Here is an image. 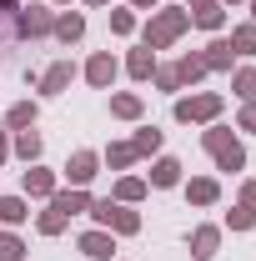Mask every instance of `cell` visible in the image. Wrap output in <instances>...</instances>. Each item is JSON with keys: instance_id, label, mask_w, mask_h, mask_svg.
I'll list each match as a JSON object with an SVG mask.
<instances>
[{"instance_id": "obj_1", "label": "cell", "mask_w": 256, "mask_h": 261, "mask_svg": "<svg viewBox=\"0 0 256 261\" xmlns=\"http://www.w3.org/2000/svg\"><path fill=\"white\" fill-rule=\"evenodd\" d=\"M186 31H191V10H181V5H156L151 20H146V31H141V45H146V50H171Z\"/></svg>"}, {"instance_id": "obj_2", "label": "cell", "mask_w": 256, "mask_h": 261, "mask_svg": "<svg viewBox=\"0 0 256 261\" xmlns=\"http://www.w3.org/2000/svg\"><path fill=\"white\" fill-rule=\"evenodd\" d=\"M201 146L211 151V161H216V171H246V146L236 141V130L231 126H211L201 130Z\"/></svg>"}, {"instance_id": "obj_3", "label": "cell", "mask_w": 256, "mask_h": 261, "mask_svg": "<svg viewBox=\"0 0 256 261\" xmlns=\"http://www.w3.org/2000/svg\"><path fill=\"white\" fill-rule=\"evenodd\" d=\"M226 111V96H216V91H201V96H176V106H171V116L181 121V126H211L216 116Z\"/></svg>"}, {"instance_id": "obj_4", "label": "cell", "mask_w": 256, "mask_h": 261, "mask_svg": "<svg viewBox=\"0 0 256 261\" xmlns=\"http://www.w3.org/2000/svg\"><path fill=\"white\" fill-rule=\"evenodd\" d=\"M91 216H96L100 231H111V236H136L141 231V211H131V206H121V201H91Z\"/></svg>"}, {"instance_id": "obj_5", "label": "cell", "mask_w": 256, "mask_h": 261, "mask_svg": "<svg viewBox=\"0 0 256 261\" xmlns=\"http://www.w3.org/2000/svg\"><path fill=\"white\" fill-rule=\"evenodd\" d=\"M50 25H56L50 5H20L15 10V35L20 40H40V35H50Z\"/></svg>"}, {"instance_id": "obj_6", "label": "cell", "mask_w": 256, "mask_h": 261, "mask_svg": "<svg viewBox=\"0 0 256 261\" xmlns=\"http://www.w3.org/2000/svg\"><path fill=\"white\" fill-rule=\"evenodd\" d=\"M56 171H45V166L35 161V166H25V176H20V191H25V201H50L56 196Z\"/></svg>"}, {"instance_id": "obj_7", "label": "cell", "mask_w": 256, "mask_h": 261, "mask_svg": "<svg viewBox=\"0 0 256 261\" xmlns=\"http://www.w3.org/2000/svg\"><path fill=\"white\" fill-rule=\"evenodd\" d=\"M116 75H121V61H116L111 50H96V56L86 61V81H91L96 91H111V86H116Z\"/></svg>"}, {"instance_id": "obj_8", "label": "cell", "mask_w": 256, "mask_h": 261, "mask_svg": "<svg viewBox=\"0 0 256 261\" xmlns=\"http://www.w3.org/2000/svg\"><path fill=\"white\" fill-rule=\"evenodd\" d=\"M96 176H100V156L96 151H75V156L65 161V181H70V186H91Z\"/></svg>"}, {"instance_id": "obj_9", "label": "cell", "mask_w": 256, "mask_h": 261, "mask_svg": "<svg viewBox=\"0 0 256 261\" xmlns=\"http://www.w3.org/2000/svg\"><path fill=\"white\" fill-rule=\"evenodd\" d=\"M70 81H75V65H70V61H56L40 81H35V86H40V96H65V91H70Z\"/></svg>"}, {"instance_id": "obj_10", "label": "cell", "mask_w": 256, "mask_h": 261, "mask_svg": "<svg viewBox=\"0 0 256 261\" xmlns=\"http://www.w3.org/2000/svg\"><path fill=\"white\" fill-rule=\"evenodd\" d=\"M81 251H86V261H111V251H116V236L111 231H81V241H75Z\"/></svg>"}, {"instance_id": "obj_11", "label": "cell", "mask_w": 256, "mask_h": 261, "mask_svg": "<svg viewBox=\"0 0 256 261\" xmlns=\"http://www.w3.org/2000/svg\"><path fill=\"white\" fill-rule=\"evenodd\" d=\"M186 186V201L191 206H216L221 201V181L216 176H191V181H181Z\"/></svg>"}, {"instance_id": "obj_12", "label": "cell", "mask_w": 256, "mask_h": 261, "mask_svg": "<svg viewBox=\"0 0 256 261\" xmlns=\"http://www.w3.org/2000/svg\"><path fill=\"white\" fill-rule=\"evenodd\" d=\"M50 35H56L61 45H75V40L86 35V15H81V10H61L56 25H50Z\"/></svg>"}, {"instance_id": "obj_13", "label": "cell", "mask_w": 256, "mask_h": 261, "mask_svg": "<svg viewBox=\"0 0 256 261\" xmlns=\"http://www.w3.org/2000/svg\"><path fill=\"white\" fill-rule=\"evenodd\" d=\"M40 151H45V141H40V130H15V141H10V156H20L25 166H35L40 161Z\"/></svg>"}, {"instance_id": "obj_14", "label": "cell", "mask_w": 256, "mask_h": 261, "mask_svg": "<svg viewBox=\"0 0 256 261\" xmlns=\"http://www.w3.org/2000/svg\"><path fill=\"white\" fill-rule=\"evenodd\" d=\"M146 186H156V191L181 186V161H176V156H156V166H151V181H146Z\"/></svg>"}, {"instance_id": "obj_15", "label": "cell", "mask_w": 256, "mask_h": 261, "mask_svg": "<svg viewBox=\"0 0 256 261\" xmlns=\"http://www.w3.org/2000/svg\"><path fill=\"white\" fill-rule=\"evenodd\" d=\"M221 251V226H196L191 231V256L196 261H211Z\"/></svg>"}, {"instance_id": "obj_16", "label": "cell", "mask_w": 256, "mask_h": 261, "mask_svg": "<svg viewBox=\"0 0 256 261\" xmlns=\"http://www.w3.org/2000/svg\"><path fill=\"white\" fill-rule=\"evenodd\" d=\"M126 75H131V81H151V75H156V50L136 45V50L126 56Z\"/></svg>"}, {"instance_id": "obj_17", "label": "cell", "mask_w": 256, "mask_h": 261, "mask_svg": "<svg viewBox=\"0 0 256 261\" xmlns=\"http://www.w3.org/2000/svg\"><path fill=\"white\" fill-rule=\"evenodd\" d=\"M40 121V106L35 100H15L10 111H5V130H31Z\"/></svg>"}, {"instance_id": "obj_18", "label": "cell", "mask_w": 256, "mask_h": 261, "mask_svg": "<svg viewBox=\"0 0 256 261\" xmlns=\"http://www.w3.org/2000/svg\"><path fill=\"white\" fill-rule=\"evenodd\" d=\"M31 221V201L25 196H0V226H25Z\"/></svg>"}, {"instance_id": "obj_19", "label": "cell", "mask_w": 256, "mask_h": 261, "mask_svg": "<svg viewBox=\"0 0 256 261\" xmlns=\"http://www.w3.org/2000/svg\"><path fill=\"white\" fill-rule=\"evenodd\" d=\"M201 61H206V70H231V61H236V50H231V40L226 35H216L206 50H201Z\"/></svg>"}, {"instance_id": "obj_20", "label": "cell", "mask_w": 256, "mask_h": 261, "mask_svg": "<svg viewBox=\"0 0 256 261\" xmlns=\"http://www.w3.org/2000/svg\"><path fill=\"white\" fill-rule=\"evenodd\" d=\"M141 111H146V100L136 96V91H116L111 96V116L116 121H141Z\"/></svg>"}, {"instance_id": "obj_21", "label": "cell", "mask_w": 256, "mask_h": 261, "mask_svg": "<svg viewBox=\"0 0 256 261\" xmlns=\"http://www.w3.org/2000/svg\"><path fill=\"white\" fill-rule=\"evenodd\" d=\"M100 161L111 166V171H126V166H136V161H141V156H136V151H131V141H111V146H106V156H100Z\"/></svg>"}, {"instance_id": "obj_22", "label": "cell", "mask_w": 256, "mask_h": 261, "mask_svg": "<svg viewBox=\"0 0 256 261\" xmlns=\"http://www.w3.org/2000/svg\"><path fill=\"white\" fill-rule=\"evenodd\" d=\"M146 191H151V186H146L141 176H121V181H116V201H121V206H136V201H146Z\"/></svg>"}, {"instance_id": "obj_23", "label": "cell", "mask_w": 256, "mask_h": 261, "mask_svg": "<svg viewBox=\"0 0 256 261\" xmlns=\"http://www.w3.org/2000/svg\"><path fill=\"white\" fill-rule=\"evenodd\" d=\"M231 91H236V100L246 106V100H256V65H241L236 75H231Z\"/></svg>"}, {"instance_id": "obj_24", "label": "cell", "mask_w": 256, "mask_h": 261, "mask_svg": "<svg viewBox=\"0 0 256 261\" xmlns=\"http://www.w3.org/2000/svg\"><path fill=\"white\" fill-rule=\"evenodd\" d=\"M226 40H231V50H236V56H256V20L236 25V31L226 35Z\"/></svg>"}, {"instance_id": "obj_25", "label": "cell", "mask_w": 256, "mask_h": 261, "mask_svg": "<svg viewBox=\"0 0 256 261\" xmlns=\"http://www.w3.org/2000/svg\"><path fill=\"white\" fill-rule=\"evenodd\" d=\"M176 75H181V86H196V81L206 75V61H201V50L181 56V61H176Z\"/></svg>"}, {"instance_id": "obj_26", "label": "cell", "mask_w": 256, "mask_h": 261, "mask_svg": "<svg viewBox=\"0 0 256 261\" xmlns=\"http://www.w3.org/2000/svg\"><path fill=\"white\" fill-rule=\"evenodd\" d=\"M131 151H136V156H156V151H161V130L156 126H141L136 136H131Z\"/></svg>"}, {"instance_id": "obj_27", "label": "cell", "mask_w": 256, "mask_h": 261, "mask_svg": "<svg viewBox=\"0 0 256 261\" xmlns=\"http://www.w3.org/2000/svg\"><path fill=\"white\" fill-rule=\"evenodd\" d=\"M65 226H70V216H61L56 206H45V211L35 216V231H40V236H61Z\"/></svg>"}, {"instance_id": "obj_28", "label": "cell", "mask_w": 256, "mask_h": 261, "mask_svg": "<svg viewBox=\"0 0 256 261\" xmlns=\"http://www.w3.org/2000/svg\"><path fill=\"white\" fill-rule=\"evenodd\" d=\"M191 25H201V31H221V25H226V5H206V10H191Z\"/></svg>"}, {"instance_id": "obj_29", "label": "cell", "mask_w": 256, "mask_h": 261, "mask_svg": "<svg viewBox=\"0 0 256 261\" xmlns=\"http://www.w3.org/2000/svg\"><path fill=\"white\" fill-rule=\"evenodd\" d=\"M0 261H25V241L15 231H0Z\"/></svg>"}, {"instance_id": "obj_30", "label": "cell", "mask_w": 256, "mask_h": 261, "mask_svg": "<svg viewBox=\"0 0 256 261\" xmlns=\"http://www.w3.org/2000/svg\"><path fill=\"white\" fill-rule=\"evenodd\" d=\"M226 226H231V231H251V226H256V211H246V206H231V211H226Z\"/></svg>"}, {"instance_id": "obj_31", "label": "cell", "mask_w": 256, "mask_h": 261, "mask_svg": "<svg viewBox=\"0 0 256 261\" xmlns=\"http://www.w3.org/2000/svg\"><path fill=\"white\" fill-rule=\"evenodd\" d=\"M111 35H136V10H111Z\"/></svg>"}, {"instance_id": "obj_32", "label": "cell", "mask_w": 256, "mask_h": 261, "mask_svg": "<svg viewBox=\"0 0 256 261\" xmlns=\"http://www.w3.org/2000/svg\"><path fill=\"white\" fill-rule=\"evenodd\" d=\"M151 81H156L161 91H181V75H176V65H156V75H151Z\"/></svg>"}, {"instance_id": "obj_33", "label": "cell", "mask_w": 256, "mask_h": 261, "mask_svg": "<svg viewBox=\"0 0 256 261\" xmlns=\"http://www.w3.org/2000/svg\"><path fill=\"white\" fill-rule=\"evenodd\" d=\"M236 130H251V136H256V100H246V106H241V116H236Z\"/></svg>"}, {"instance_id": "obj_34", "label": "cell", "mask_w": 256, "mask_h": 261, "mask_svg": "<svg viewBox=\"0 0 256 261\" xmlns=\"http://www.w3.org/2000/svg\"><path fill=\"white\" fill-rule=\"evenodd\" d=\"M236 206H246V211H256V181H241V201Z\"/></svg>"}, {"instance_id": "obj_35", "label": "cell", "mask_w": 256, "mask_h": 261, "mask_svg": "<svg viewBox=\"0 0 256 261\" xmlns=\"http://www.w3.org/2000/svg\"><path fill=\"white\" fill-rule=\"evenodd\" d=\"M5 161H10V130L0 126V166H5Z\"/></svg>"}, {"instance_id": "obj_36", "label": "cell", "mask_w": 256, "mask_h": 261, "mask_svg": "<svg viewBox=\"0 0 256 261\" xmlns=\"http://www.w3.org/2000/svg\"><path fill=\"white\" fill-rule=\"evenodd\" d=\"M20 10V0H0V15H15Z\"/></svg>"}, {"instance_id": "obj_37", "label": "cell", "mask_w": 256, "mask_h": 261, "mask_svg": "<svg viewBox=\"0 0 256 261\" xmlns=\"http://www.w3.org/2000/svg\"><path fill=\"white\" fill-rule=\"evenodd\" d=\"M206 5H221V0H186V10H206Z\"/></svg>"}, {"instance_id": "obj_38", "label": "cell", "mask_w": 256, "mask_h": 261, "mask_svg": "<svg viewBox=\"0 0 256 261\" xmlns=\"http://www.w3.org/2000/svg\"><path fill=\"white\" fill-rule=\"evenodd\" d=\"M131 5H136V10H156L161 0H131Z\"/></svg>"}, {"instance_id": "obj_39", "label": "cell", "mask_w": 256, "mask_h": 261, "mask_svg": "<svg viewBox=\"0 0 256 261\" xmlns=\"http://www.w3.org/2000/svg\"><path fill=\"white\" fill-rule=\"evenodd\" d=\"M86 5H111V0H86Z\"/></svg>"}, {"instance_id": "obj_40", "label": "cell", "mask_w": 256, "mask_h": 261, "mask_svg": "<svg viewBox=\"0 0 256 261\" xmlns=\"http://www.w3.org/2000/svg\"><path fill=\"white\" fill-rule=\"evenodd\" d=\"M251 20H256V0H251Z\"/></svg>"}, {"instance_id": "obj_41", "label": "cell", "mask_w": 256, "mask_h": 261, "mask_svg": "<svg viewBox=\"0 0 256 261\" xmlns=\"http://www.w3.org/2000/svg\"><path fill=\"white\" fill-rule=\"evenodd\" d=\"M50 5H65V0H50Z\"/></svg>"}, {"instance_id": "obj_42", "label": "cell", "mask_w": 256, "mask_h": 261, "mask_svg": "<svg viewBox=\"0 0 256 261\" xmlns=\"http://www.w3.org/2000/svg\"><path fill=\"white\" fill-rule=\"evenodd\" d=\"M221 5H236V0H221Z\"/></svg>"}]
</instances>
